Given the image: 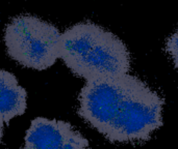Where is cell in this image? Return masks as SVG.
Returning <instances> with one entry per match:
<instances>
[{"label": "cell", "instance_id": "obj_1", "mask_svg": "<svg viewBox=\"0 0 178 149\" xmlns=\"http://www.w3.org/2000/svg\"><path fill=\"white\" fill-rule=\"evenodd\" d=\"M78 104L79 116L112 143L147 141L163 125L164 99L129 73L87 81Z\"/></svg>", "mask_w": 178, "mask_h": 149}, {"label": "cell", "instance_id": "obj_2", "mask_svg": "<svg viewBox=\"0 0 178 149\" xmlns=\"http://www.w3.org/2000/svg\"><path fill=\"white\" fill-rule=\"evenodd\" d=\"M59 58L74 75L87 81L125 75L130 69L126 45L92 22L77 23L61 33Z\"/></svg>", "mask_w": 178, "mask_h": 149}, {"label": "cell", "instance_id": "obj_3", "mask_svg": "<svg viewBox=\"0 0 178 149\" xmlns=\"http://www.w3.org/2000/svg\"><path fill=\"white\" fill-rule=\"evenodd\" d=\"M61 33L54 25L29 15L17 16L4 30V42L10 58L37 71L52 66L59 58Z\"/></svg>", "mask_w": 178, "mask_h": 149}, {"label": "cell", "instance_id": "obj_4", "mask_svg": "<svg viewBox=\"0 0 178 149\" xmlns=\"http://www.w3.org/2000/svg\"><path fill=\"white\" fill-rule=\"evenodd\" d=\"M23 149H89V141L69 122L37 117L26 131Z\"/></svg>", "mask_w": 178, "mask_h": 149}, {"label": "cell", "instance_id": "obj_5", "mask_svg": "<svg viewBox=\"0 0 178 149\" xmlns=\"http://www.w3.org/2000/svg\"><path fill=\"white\" fill-rule=\"evenodd\" d=\"M27 108V92L14 73L0 69V120L4 123L21 116Z\"/></svg>", "mask_w": 178, "mask_h": 149}, {"label": "cell", "instance_id": "obj_6", "mask_svg": "<svg viewBox=\"0 0 178 149\" xmlns=\"http://www.w3.org/2000/svg\"><path fill=\"white\" fill-rule=\"evenodd\" d=\"M166 51L171 56L174 65L178 68V30L168 38L166 43Z\"/></svg>", "mask_w": 178, "mask_h": 149}, {"label": "cell", "instance_id": "obj_7", "mask_svg": "<svg viewBox=\"0 0 178 149\" xmlns=\"http://www.w3.org/2000/svg\"><path fill=\"white\" fill-rule=\"evenodd\" d=\"M3 125H4V122L0 120V143H1V140H2L3 137Z\"/></svg>", "mask_w": 178, "mask_h": 149}]
</instances>
